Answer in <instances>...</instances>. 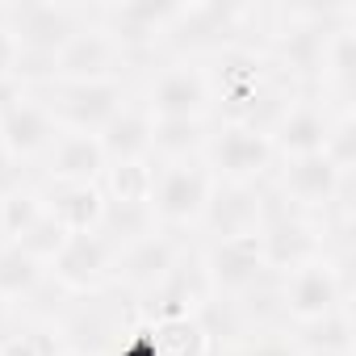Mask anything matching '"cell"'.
Returning a JSON list of instances; mask_svg holds the SVG:
<instances>
[{"instance_id":"14","label":"cell","mask_w":356,"mask_h":356,"mask_svg":"<svg viewBox=\"0 0 356 356\" xmlns=\"http://www.w3.org/2000/svg\"><path fill=\"white\" fill-rule=\"evenodd\" d=\"M55 134H59V122L34 88H22L0 113V151L13 155L22 168H38Z\"/></svg>"},{"instance_id":"9","label":"cell","mask_w":356,"mask_h":356,"mask_svg":"<svg viewBox=\"0 0 356 356\" xmlns=\"http://www.w3.org/2000/svg\"><path fill=\"white\" fill-rule=\"evenodd\" d=\"M264 185L273 189V197H277L281 206L318 218V214L331 210L335 197L352 185V176L335 172V168L323 159V151H318V155H289V159H277V163H273V176H268Z\"/></svg>"},{"instance_id":"25","label":"cell","mask_w":356,"mask_h":356,"mask_svg":"<svg viewBox=\"0 0 356 356\" xmlns=\"http://www.w3.org/2000/svg\"><path fill=\"white\" fill-rule=\"evenodd\" d=\"M0 356H67V348L47 314H38V318L22 314L17 327L0 339Z\"/></svg>"},{"instance_id":"8","label":"cell","mask_w":356,"mask_h":356,"mask_svg":"<svg viewBox=\"0 0 356 356\" xmlns=\"http://www.w3.org/2000/svg\"><path fill=\"white\" fill-rule=\"evenodd\" d=\"M92 5H72V0H22V5H0L9 38L17 51L34 55H59L63 42L88 22Z\"/></svg>"},{"instance_id":"18","label":"cell","mask_w":356,"mask_h":356,"mask_svg":"<svg viewBox=\"0 0 356 356\" xmlns=\"http://www.w3.org/2000/svg\"><path fill=\"white\" fill-rule=\"evenodd\" d=\"M42 193V210L67 231H97L105 218V193L101 185H55V181H38Z\"/></svg>"},{"instance_id":"29","label":"cell","mask_w":356,"mask_h":356,"mask_svg":"<svg viewBox=\"0 0 356 356\" xmlns=\"http://www.w3.org/2000/svg\"><path fill=\"white\" fill-rule=\"evenodd\" d=\"M17 318H22V310H17V306L5 298V293H0V339H5V335L17 327Z\"/></svg>"},{"instance_id":"28","label":"cell","mask_w":356,"mask_h":356,"mask_svg":"<svg viewBox=\"0 0 356 356\" xmlns=\"http://www.w3.org/2000/svg\"><path fill=\"white\" fill-rule=\"evenodd\" d=\"M26 181V168L13 159V155H5V151H0V193H9L13 185H22Z\"/></svg>"},{"instance_id":"17","label":"cell","mask_w":356,"mask_h":356,"mask_svg":"<svg viewBox=\"0 0 356 356\" xmlns=\"http://www.w3.org/2000/svg\"><path fill=\"white\" fill-rule=\"evenodd\" d=\"M105 147L97 134L84 130H59L51 151L38 159V181H55V185H97L105 172Z\"/></svg>"},{"instance_id":"19","label":"cell","mask_w":356,"mask_h":356,"mask_svg":"<svg viewBox=\"0 0 356 356\" xmlns=\"http://www.w3.org/2000/svg\"><path fill=\"white\" fill-rule=\"evenodd\" d=\"M105 147V159H151V113L143 109L138 92L109 118V126L97 134Z\"/></svg>"},{"instance_id":"11","label":"cell","mask_w":356,"mask_h":356,"mask_svg":"<svg viewBox=\"0 0 356 356\" xmlns=\"http://www.w3.org/2000/svg\"><path fill=\"white\" fill-rule=\"evenodd\" d=\"M113 256H118V248L101 231H76V235H67V243L47 264V281L59 293H97V289H109V281H113Z\"/></svg>"},{"instance_id":"2","label":"cell","mask_w":356,"mask_h":356,"mask_svg":"<svg viewBox=\"0 0 356 356\" xmlns=\"http://www.w3.org/2000/svg\"><path fill=\"white\" fill-rule=\"evenodd\" d=\"M134 92L151 118H214V88L202 59L159 55L134 76Z\"/></svg>"},{"instance_id":"16","label":"cell","mask_w":356,"mask_h":356,"mask_svg":"<svg viewBox=\"0 0 356 356\" xmlns=\"http://www.w3.org/2000/svg\"><path fill=\"white\" fill-rule=\"evenodd\" d=\"M268 218V185H222L214 181L210 206L202 214L197 239H235V235H256Z\"/></svg>"},{"instance_id":"20","label":"cell","mask_w":356,"mask_h":356,"mask_svg":"<svg viewBox=\"0 0 356 356\" xmlns=\"http://www.w3.org/2000/svg\"><path fill=\"white\" fill-rule=\"evenodd\" d=\"M214 130V118H151V159H197L206 151V138Z\"/></svg>"},{"instance_id":"5","label":"cell","mask_w":356,"mask_h":356,"mask_svg":"<svg viewBox=\"0 0 356 356\" xmlns=\"http://www.w3.org/2000/svg\"><path fill=\"white\" fill-rule=\"evenodd\" d=\"M197 260L210 285V298L243 302L264 289H273V268L264 256V239L256 235H235V239H197Z\"/></svg>"},{"instance_id":"24","label":"cell","mask_w":356,"mask_h":356,"mask_svg":"<svg viewBox=\"0 0 356 356\" xmlns=\"http://www.w3.org/2000/svg\"><path fill=\"white\" fill-rule=\"evenodd\" d=\"M42 193H38V181H26L13 185L9 193H0V243H17L38 218H42Z\"/></svg>"},{"instance_id":"13","label":"cell","mask_w":356,"mask_h":356,"mask_svg":"<svg viewBox=\"0 0 356 356\" xmlns=\"http://www.w3.org/2000/svg\"><path fill=\"white\" fill-rule=\"evenodd\" d=\"M55 80H134V63L88 13V22L55 55Z\"/></svg>"},{"instance_id":"3","label":"cell","mask_w":356,"mask_h":356,"mask_svg":"<svg viewBox=\"0 0 356 356\" xmlns=\"http://www.w3.org/2000/svg\"><path fill=\"white\" fill-rule=\"evenodd\" d=\"M273 298H277V314L285 327H302L348 306V256L323 252L289 273H277Z\"/></svg>"},{"instance_id":"6","label":"cell","mask_w":356,"mask_h":356,"mask_svg":"<svg viewBox=\"0 0 356 356\" xmlns=\"http://www.w3.org/2000/svg\"><path fill=\"white\" fill-rule=\"evenodd\" d=\"M202 159L214 172V181H222V185H264L273 176L277 151H273L268 130H260V126L214 122Z\"/></svg>"},{"instance_id":"4","label":"cell","mask_w":356,"mask_h":356,"mask_svg":"<svg viewBox=\"0 0 356 356\" xmlns=\"http://www.w3.org/2000/svg\"><path fill=\"white\" fill-rule=\"evenodd\" d=\"M214 193V172L206 168V159H172V163H155V185H151V218L163 231L189 235L197 239L202 214L210 206Z\"/></svg>"},{"instance_id":"23","label":"cell","mask_w":356,"mask_h":356,"mask_svg":"<svg viewBox=\"0 0 356 356\" xmlns=\"http://www.w3.org/2000/svg\"><path fill=\"white\" fill-rule=\"evenodd\" d=\"M293 343L302 352H339V356H352V310L339 306L314 323H302V327H289Z\"/></svg>"},{"instance_id":"22","label":"cell","mask_w":356,"mask_h":356,"mask_svg":"<svg viewBox=\"0 0 356 356\" xmlns=\"http://www.w3.org/2000/svg\"><path fill=\"white\" fill-rule=\"evenodd\" d=\"M47 285H51L47 268L34 256H26L17 243H0V293H5L17 310H22V302H34Z\"/></svg>"},{"instance_id":"27","label":"cell","mask_w":356,"mask_h":356,"mask_svg":"<svg viewBox=\"0 0 356 356\" xmlns=\"http://www.w3.org/2000/svg\"><path fill=\"white\" fill-rule=\"evenodd\" d=\"M63 243H67V231H63V227H59L51 214H42V218H38V222H34V227H30L22 239H17V248H22L26 256H34L42 268L55 260V252H59Z\"/></svg>"},{"instance_id":"10","label":"cell","mask_w":356,"mask_h":356,"mask_svg":"<svg viewBox=\"0 0 356 356\" xmlns=\"http://www.w3.org/2000/svg\"><path fill=\"white\" fill-rule=\"evenodd\" d=\"M189 243H193L189 235H176V231L155 227L151 235H143V239L118 248V256H113V281H109V285H113L118 293H126L130 302L143 298V293H151V289L163 281V273L185 256Z\"/></svg>"},{"instance_id":"12","label":"cell","mask_w":356,"mask_h":356,"mask_svg":"<svg viewBox=\"0 0 356 356\" xmlns=\"http://www.w3.org/2000/svg\"><path fill=\"white\" fill-rule=\"evenodd\" d=\"M206 302H210V285H206V273H202V260H197V239H193L185 248V256L163 273V281L151 293L134 298V314L147 318V323L193 318Z\"/></svg>"},{"instance_id":"1","label":"cell","mask_w":356,"mask_h":356,"mask_svg":"<svg viewBox=\"0 0 356 356\" xmlns=\"http://www.w3.org/2000/svg\"><path fill=\"white\" fill-rule=\"evenodd\" d=\"M67 348V356H109L122 331L138 318L126 293L97 289V293H63V306L47 314Z\"/></svg>"},{"instance_id":"15","label":"cell","mask_w":356,"mask_h":356,"mask_svg":"<svg viewBox=\"0 0 356 356\" xmlns=\"http://www.w3.org/2000/svg\"><path fill=\"white\" fill-rule=\"evenodd\" d=\"M335 113H339V105H331L323 92L298 88V92L289 97V105L277 113V122L268 126V138H273L277 159H289V155H318Z\"/></svg>"},{"instance_id":"21","label":"cell","mask_w":356,"mask_h":356,"mask_svg":"<svg viewBox=\"0 0 356 356\" xmlns=\"http://www.w3.org/2000/svg\"><path fill=\"white\" fill-rule=\"evenodd\" d=\"M97 185L113 206H147L155 185V159H109Z\"/></svg>"},{"instance_id":"30","label":"cell","mask_w":356,"mask_h":356,"mask_svg":"<svg viewBox=\"0 0 356 356\" xmlns=\"http://www.w3.org/2000/svg\"><path fill=\"white\" fill-rule=\"evenodd\" d=\"M302 356H339V352H302Z\"/></svg>"},{"instance_id":"26","label":"cell","mask_w":356,"mask_h":356,"mask_svg":"<svg viewBox=\"0 0 356 356\" xmlns=\"http://www.w3.org/2000/svg\"><path fill=\"white\" fill-rule=\"evenodd\" d=\"M323 159L335 172L352 176V163H356V109H339L331 118V130L323 138Z\"/></svg>"},{"instance_id":"7","label":"cell","mask_w":356,"mask_h":356,"mask_svg":"<svg viewBox=\"0 0 356 356\" xmlns=\"http://www.w3.org/2000/svg\"><path fill=\"white\" fill-rule=\"evenodd\" d=\"M34 92L47 101L59 130L101 134L109 118L130 101L134 80H51L47 88H34Z\"/></svg>"}]
</instances>
